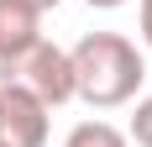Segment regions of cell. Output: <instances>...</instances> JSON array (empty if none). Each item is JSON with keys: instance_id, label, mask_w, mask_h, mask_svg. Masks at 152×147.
Instances as JSON below:
<instances>
[{"instance_id": "6da1fadb", "label": "cell", "mask_w": 152, "mask_h": 147, "mask_svg": "<svg viewBox=\"0 0 152 147\" xmlns=\"http://www.w3.org/2000/svg\"><path fill=\"white\" fill-rule=\"evenodd\" d=\"M142 79H147V58L142 47L121 32H89L84 42L74 47V84L79 100L94 105V110H115V105L137 100Z\"/></svg>"}, {"instance_id": "7a4b0ae2", "label": "cell", "mask_w": 152, "mask_h": 147, "mask_svg": "<svg viewBox=\"0 0 152 147\" xmlns=\"http://www.w3.org/2000/svg\"><path fill=\"white\" fill-rule=\"evenodd\" d=\"M0 79H21V84H26L47 110H53V105L79 100V84H74V53H68V47H58V42H37L26 58L16 63L11 74H0Z\"/></svg>"}, {"instance_id": "3957f363", "label": "cell", "mask_w": 152, "mask_h": 147, "mask_svg": "<svg viewBox=\"0 0 152 147\" xmlns=\"http://www.w3.org/2000/svg\"><path fill=\"white\" fill-rule=\"evenodd\" d=\"M47 110L21 79H0V126L11 137V147H47Z\"/></svg>"}, {"instance_id": "277c9868", "label": "cell", "mask_w": 152, "mask_h": 147, "mask_svg": "<svg viewBox=\"0 0 152 147\" xmlns=\"http://www.w3.org/2000/svg\"><path fill=\"white\" fill-rule=\"evenodd\" d=\"M42 42V11H31L26 0H0V74H11Z\"/></svg>"}, {"instance_id": "5b68a950", "label": "cell", "mask_w": 152, "mask_h": 147, "mask_svg": "<svg viewBox=\"0 0 152 147\" xmlns=\"http://www.w3.org/2000/svg\"><path fill=\"white\" fill-rule=\"evenodd\" d=\"M63 147H126V132H115L110 121H79L63 137Z\"/></svg>"}, {"instance_id": "8992f818", "label": "cell", "mask_w": 152, "mask_h": 147, "mask_svg": "<svg viewBox=\"0 0 152 147\" xmlns=\"http://www.w3.org/2000/svg\"><path fill=\"white\" fill-rule=\"evenodd\" d=\"M126 142L137 147H152V95H142L137 110H131V132H126Z\"/></svg>"}, {"instance_id": "52a82bcc", "label": "cell", "mask_w": 152, "mask_h": 147, "mask_svg": "<svg viewBox=\"0 0 152 147\" xmlns=\"http://www.w3.org/2000/svg\"><path fill=\"white\" fill-rule=\"evenodd\" d=\"M142 42L152 47V0H142Z\"/></svg>"}, {"instance_id": "ba28073f", "label": "cell", "mask_w": 152, "mask_h": 147, "mask_svg": "<svg viewBox=\"0 0 152 147\" xmlns=\"http://www.w3.org/2000/svg\"><path fill=\"white\" fill-rule=\"evenodd\" d=\"M94 11H115V5H126V0H89Z\"/></svg>"}, {"instance_id": "9c48e42d", "label": "cell", "mask_w": 152, "mask_h": 147, "mask_svg": "<svg viewBox=\"0 0 152 147\" xmlns=\"http://www.w3.org/2000/svg\"><path fill=\"white\" fill-rule=\"evenodd\" d=\"M31 11H53V5H58V0H26Z\"/></svg>"}, {"instance_id": "30bf717a", "label": "cell", "mask_w": 152, "mask_h": 147, "mask_svg": "<svg viewBox=\"0 0 152 147\" xmlns=\"http://www.w3.org/2000/svg\"><path fill=\"white\" fill-rule=\"evenodd\" d=\"M0 147H11V137H5V126H0Z\"/></svg>"}]
</instances>
